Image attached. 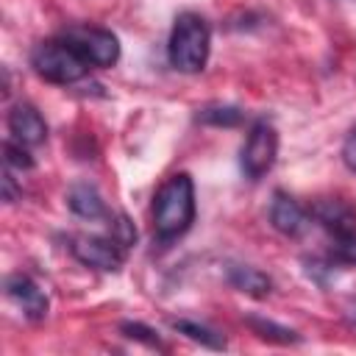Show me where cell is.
<instances>
[{"instance_id": "6da1fadb", "label": "cell", "mask_w": 356, "mask_h": 356, "mask_svg": "<svg viewBox=\"0 0 356 356\" xmlns=\"http://www.w3.org/2000/svg\"><path fill=\"white\" fill-rule=\"evenodd\" d=\"M195 222V184L186 172L170 175L153 197V234L161 245L184 236Z\"/></svg>"}, {"instance_id": "7a4b0ae2", "label": "cell", "mask_w": 356, "mask_h": 356, "mask_svg": "<svg viewBox=\"0 0 356 356\" xmlns=\"http://www.w3.org/2000/svg\"><path fill=\"white\" fill-rule=\"evenodd\" d=\"M209 50H211V28L209 22L195 14V11H184L175 17L170 42H167V61L172 70L178 72H200L209 61Z\"/></svg>"}, {"instance_id": "3957f363", "label": "cell", "mask_w": 356, "mask_h": 356, "mask_svg": "<svg viewBox=\"0 0 356 356\" xmlns=\"http://www.w3.org/2000/svg\"><path fill=\"white\" fill-rule=\"evenodd\" d=\"M31 67L33 72L47 81V83H56V86H70V83H78L81 78H86V72L92 70L83 56L70 44L64 42L61 36L56 39H47V42H39L33 50H31Z\"/></svg>"}, {"instance_id": "277c9868", "label": "cell", "mask_w": 356, "mask_h": 356, "mask_svg": "<svg viewBox=\"0 0 356 356\" xmlns=\"http://www.w3.org/2000/svg\"><path fill=\"white\" fill-rule=\"evenodd\" d=\"M278 156V131L270 120H256L242 150H239V167L248 181L264 178Z\"/></svg>"}, {"instance_id": "5b68a950", "label": "cell", "mask_w": 356, "mask_h": 356, "mask_svg": "<svg viewBox=\"0 0 356 356\" xmlns=\"http://www.w3.org/2000/svg\"><path fill=\"white\" fill-rule=\"evenodd\" d=\"M61 39L70 42L89 67H114L120 61V42L111 31L95 25H70L61 31Z\"/></svg>"}, {"instance_id": "8992f818", "label": "cell", "mask_w": 356, "mask_h": 356, "mask_svg": "<svg viewBox=\"0 0 356 356\" xmlns=\"http://www.w3.org/2000/svg\"><path fill=\"white\" fill-rule=\"evenodd\" d=\"M70 253L83 264V267H95L103 273H120L125 264L128 250L114 239V236H89V234H78L70 236Z\"/></svg>"}, {"instance_id": "52a82bcc", "label": "cell", "mask_w": 356, "mask_h": 356, "mask_svg": "<svg viewBox=\"0 0 356 356\" xmlns=\"http://www.w3.org/2000/svg\"><path fill=\"white\" fill-rule=\"evenodd\" d=\"M6 295L22 309V314H25L28 320L39 323V320L47 317V309H50L47 295H44V289H42L31 275H25V273H11V275L6 278Z\"/></svg>"}, {"instance_id": "ba28073f", "label": "cell", "mask_w": 356, "mask_h": 356, "mask_svg": "<svg viewBox=\"0 0 356 356\" xmlns=\"http://www.w3.org/2000/svg\"><path fill=\"white\" fill-rule=\"evenodd\" d=\"M8 134L14 142L25 145V147H36L47 139V122L44 117L31 106V103H17L8 111Z\"/></svg>"}, {"instance_id": "9c48e42d", "label": "cell", "mask_w": 356, "mask_h": 356, "mask_svg": "<svg viewBox=\"0 0 356 356\" xmlns=\"http://www.w3.org/2000/svg\"><path fill=\"white\" fill-rule=\"evenodd\" d=\"M328 236H342V234H356V209L339 197H323L312 206L309 211Z\"/></svg>"}, {"instance_id": "30bf717a", "label": "cell", "mask_w": 356, "mask_h": 356, "mask_svg": "<svg viewBox=\"0 0 356 356\" xmlns=\"http://www.w3.org/2000/svg\"><path fill=\"white\" fill-rule=\"evenodd\" d=\"M309 211L295 200L289 197L286 192H275L273 195V203H270V222L278 234L284 236H300L306 228H309Z\"/></svg>"}, {"instance_id": "8fae6325", "label": "cell", "mask_w": 356, "mask_h": 356, "mask_svg": "<svg viewBox=\"0 0 356 356\" xmlns=\"http://www.w3.org/2000/svg\"><path fill=\"white\" fill-rule=\"evenodd\" d=\"M67 206L75 217L81 220H106L108 217V209H106V200L100 197V192L89 184V181H78L67 189Z\"/></svg>"}, {"instance_id": "7c38bea8", "label": "cell", "mask_w": 356, "mask_h": 356, "mask_svg": "<svg viewBox=\"0 0 356 356\" xmlns=\"http://www.w3.org/2000/svg\"><path fill=\"white\" fill-rule=\"evenodd\" d=\"M225 281L236 292H242L248 298H256V300H261L273 292V278L267 273H261L259 267H250V264H228L225 267Z\"/></svg>"}, {"instance_id": "4fadbf2b", "label": "cell", "mask_w": 356, "mask_h": 356, "mask_svg": "<svg viewBox=\"0 0 356 356\" xmlns=\"http://www.w3.org/2000/svg\"><path fill=\"white\" fill-rule=\"evenodd\" d=\"M170 325H172L178 334H184L186 339H192V342H197V345H203V348H209V350H225V337H222V334H217L214 328H209V325L197 323V320L175 317Z\"/></svg>"}, {"instance_id": "5bb4252c", "label": "cell", "mask_w": 356, "mask_h": 356, "mask_svg": "<svg viewBox=\"0 0 356 356\" xmlns=\"http://www.w3.org/2000/svg\"><path fill=\"white\" fill-rule=\"evenodd\" d=\"M245 323H248V328L259 339H267V342H275V345H298L300 342V334L298 331H292V328H286V325H281L275 320L250 314V317H245Z\"/></svg>"}, {"instance_id": "9a60e30c", "label": "cell", "mask_w": 356, "mask_h": 356, "mask_svg": "<svg viewBox=\"0 0 356 356\" xmlns=\"http://www.w3.org/2000/svg\"><path fill=\"white\" fill-rule=\"evenodd\" d=\"M245 120V111L239 106H225V103H211L197 108L195 122L200 125H214V128H236Z\"/></svg>"}, {"instance_id": "2e32d148", "label": "cell", "mask_w": 356, "mask_h": 356, "mask_svg": "<svg viewBox=\"0 0 356 356\" xmlns=\"http://www.w3.org/2000/svg\"><path fill=\"white\" fill-rule=\"evenodd\" d=\"M328 259H331L334 264H342V267H356V234L331 236Z\"/></svg>"}, {"instance_id": "e0dca14e", "label": "cell", "mask_w": 356, "mask_h": 356, "mask_svg": "<svg viewBox=\"0 0 356 356\" xmlns=\"http://www.w3.org/2000/svg\"><path fill=\"white\" fill-rule=\"evenodd\" d=\"M3 161L11 170H33V156L28 153L25 145H19L14 139H6L3 142Z\"/></svg>"}, {"instance_id": "ac0fdd59", "label": "cell", "mask_w": 356, "mask_h": 356, "mask_svg": "<svg viewBox=\"0 0 356 356\" xmlns=\"http://www.w3.org/2000/svg\"><path fill=\"white\" fill-rule=\"evenodd\" d=\"M108 236H114L125 250H131L136 245V228L125 214H108Z\"/></svg>"}, {"instance_id": "d6986e66", "label": "cell", "mask_w": 356, "mask_h": 356, "mask_svg": "<svg viewBox=\"0 0 356 356\" xmlns=\"http://www.w3.org/2000/svg\"><path fill=\"white\" fill-rule=\"evenodd\" d=\"M120 331H122L128 339H136V342H142V345H147V348H164V342L159 339V334H156L150 325H145V323H131V320H125V323H120Z\"/></svg>"}, {"instance_id": "ffe728a7", "label": "cell", "mask_w": 356, "mask_h": 356, "mask_svg": "<svg viewBox=\"0 0 356 356\" xmlns=\"http://www.w3.org/2000/svg\"><path fill=\"white\" fill-rule=\"evenodd\" d=\"M19 197H22V189L17 186V181L11 175V167H6V172H3V200L6 203H17Z\"/></svg>"}, {"instance_id": "44dd1931", "label": "cell", "mask_w": 356, "mask_h": 356, "mask_svg": "<svg viewBox=\"0 0 356 356\" xmlns=\"http://www.w3.org/2000/svg\"><path fill=\"white\" fill-rule=\"evenodd\" d=\"M342 161H345L348 170L356 172V128L348 134V139H345V145H342Z\"/></svg>"}, {"instance_id": "7402d4cb", "label": "cell", "mask_w": 356, "mask_h": 356, "mask_svg": "<svg viewBox=\"0 0 356 356\" xmlns=\"http://www.w3.org/2000/svg\"><path fill=\"white\" fill-rule=\"evenodd\" d=\"M348 317H350V323L356 325V300H350V306H348Z\"/></svg>"}]
</instances>
